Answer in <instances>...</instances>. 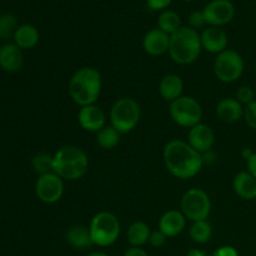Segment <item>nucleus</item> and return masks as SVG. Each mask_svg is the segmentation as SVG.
I'll return each mask as SVG.
<instances>
[{"instance_id": "obj_34", "label": "nucleus", "mask_w": 256, "mask_h": 256, "mask_svg": "<svg viewBox=\"0 0 256 256\" xmlns=\"http://www.w3.org/2000/svg\"><path fill=\"white\" fill-rule=\"evenodd\" d=\"M210 256H239V252H238V250L234 246L225 245V246H222L215 250Z\"/></svg>"}, {"instance_id": "obj_28", "label": "nucleus", "mask_w": 256, "mask_h": 256, "mask_svg": "<svg viewBox=\"0 0 256 256\" xmlns=\"http://www.w3.org/2000/svg\"><path fill=\"white\" fill-rule=\"evenodd\" d=\"M32 168L38 174L42 175L52 172V156L48 154H39L32 158Z\"/></svg>"}, {"instance_id": "obj_12", "label": "nucleus", "mask_w": 256, "mask_h": 256, "mask_svg": "<svg viewBox=\"0 0 256 256\" xmlns=\"http://www.w3.org/2000/svg\"><path fill=\"white\" fill-rule=\"evenodd\" d=\"M78 122L85 132L96 134L106 125V115L98 105H86L80 108L78 112Z\"/></svg>"}, {"instance_id": "obj_29", "label": "nucleus", "mask_w": 256, "mask_h": 256, "mask_svg": "<svg viewBox=\"0 0 256 256\" xmlns=\"http://www.w3.org/2000/svg\"><path fill=\"white\" fill-rule=\"evenodd\" d=\"M235 99H236L242 106H244V105L246 106V105H249L250 102H252L255 100V92L250 86H248V85H242V86H240L239 89L236 90Z\"/></svg>"}, {"instance_id": "obj_18", "label": "nucleus", "mask_w": 256, "mask_h": 256, "mask_svg": "<svg viewBox=\"0 0 256 256\" xmlns=\"http://www.w3.org/2000/svg\"><path fill=\"white\" fill-rule=\"evenodd\" d=\"M216 115L222 122L232 124L244 118V106L235 98H224L218 102Z\"/></svg>"}, {"instance_id": "obj_8", "label": "nucleus", "mask_w": 256, "mask_h": 256, "mask_svg": "<svg viewBox=\"0 0 256 256\" xmlns=\"http://www.w3.org/2000/svg\"><path fill=\"white\" fill-rule=\"evenodd\" d=\"M169 112L175 124L192 129L202 122V109L196 99L192 96H180L170 102Z\"/></svg>"}, {"instance_id": "obj_9", "label": "nucleus", "mask_w": 256, "mask_h": 256, "mask_svg": "<svg viewBox=\"0 0 256 256\" xmlns=\"http://www.w3.org/2000/svg\"><path fill=\"white\" fill-rule=\"evenodd\" d=\"M245 69L242 55L232 49H226L218 54L214 62V74L219 82L230 84L239 79Z\"/></svg>"}, {"instance_id": "obj_37", "label": "nucleus", "mask_w": 256, "mask_h": 256, "mask_svg": "<svg viewBox=\"0 0 256 256\" xmlns=\"http://www.w3.org/2000/svg\"><path fill=\"white\" fill-rule=\"evenodd\" d=\"M186 256H206V254H205V252H202V250L192 249L189 250V252H188Z\"/></svg>"}, {"instance_id": "obj_15", "label": "nucleus", "mask_w": 256, "mask_h": 256, "mask_svg": "<svg viewBox=\"0 0 256 256\" xmlns=\"http://www.w3.org/2000/svg\"><path fill=\"white\" fill-rule=\"evenodd\" d=\"M170 35L160 30L159 28L149 30L142 39V48L146 54L152 56H160L169 52Z\"/></svg>"}, {"instance_id": "obj_7", "label": "nucleus", "mask_w": 256, "mask_h": 256, "mask_svg": "<svg viewBox=\"0 0 256 256\" xmlns=\"http://www.w3.org/2000/svg\"><path fill=\"white\" fill-rule=\"evenodd\" d=\"M180 209L186 220L189 219L192 222L206 220L212 212V200L205 190L192 188L182 195Z\"/></svg>"}, {"instance_id": "obj_3", "label": "nucleus", "mask_w": 256, "mask_h": 256, "mask_svg": "<svg viewBox=\"0 0 256 256\" xmlns=\"http://www.w3.org/2000/svg\"><path fill=\"white\" fill-rule=\"evenodd\" d=\"M89 169V158L79 146L66 145L52 155V172L62 180L75 182L84 176Z\"/></svg>"}, {"instance_id": "obj_30", "label": "nucleus", "mask_w": 256, "mask_h": 256, "mask_svg": "<svg viewBox=\"0 0 256 256\" xmlns=\"http://www.w3.org/2000/svg\"><path fill=\"white\" fill-rule=\"evenodd\" d=\"M188 20H189L190 28H192L195 30L202 29V28H204L206 25V20H205L202 10H194V12H190Z\"/></svg>"}, {"instance_id": "obj_14", "label": "nucleus", "mask_w": 256, "mask_h": 256, "mask_svg": "<svg viewBox=\"0 0 256 256\" xmlns=\"http://www.w3.org/2000/svg\"><path fill=\"white\" fill-rule=\"evenodd\" d=\"M200 40H202V49L216 55L226 50L229 44L226 32L218 26L205 28L200 34Z\"/></svg>"}, {"instance_id": "obj_13", "label": "nucleus", "mask_w": 256, "mask_h": 256, "mask_svg": "<svg viewBox=\"0 0 256 256\" xmlns=\"http://www.w3.org/2000/svg\"><path fill=\"white\" fill-rule=\"evenodd\" d=\"M214 142L215 134L212 129L208 126L206 124H202V122L192 126L188 134V142L192 149H195L200 154L210 152L212 145H214Z\"/></svg>"}, {"instance_id": "obj_27", "label": "nucleus", "mask_w": 256, "mask_h": 256, "mask_svg": "<svg viewBox=\"0 0 256 256\" xmlns=\"http://www.w3.org/2000/svg\"><path fill=\"white\" fill-rule=\"evenodd\" d=\"M18 28V20L14 15L10 12L0 15V39L8 40L14 38Z\"/></svg>"}, {"instance_id": "obj_25", "label": "nucleus", "mask_w": 256, "mask_h": 256, "mask_svg": "<svg viewBox=\"0 0 256 256\" xmlns=\"http://www.w3.org/2000/svg\"><path fill=\"white\" fill-rule=\"evenodd\" d=\"M189 235L196 244H206L212 236V228L208 220L192 222L190 225Z\"/></svg>"}, {"instance_id": "obj_36", "label": "nucleus", "mask_w": 256, "mask_h": 256, "mask_svg": "<svg viewBox=\"0 0 256 256\" xmlns=\"http://www.w3.org/2000/svg\"><path fill=\"white\" fill-rule=\"evenodd\" d=\"M246 162H248V172H249L252 176L256 178V152H254V154H252Z\"/></svg>"}, {"instance_id": "obj_1", "label": "nucleus", "mask_w": 256, "mask_h": 256, "mask_svg": "<svg viewBox=\"0 0 256 256\" xmlns=\"http://www.w3.org/2000/svg\"><path fill=\"white\" fill-rule=\"evenodd\" d=\"M162 159L168 172L178 179H192L202 170V156L192 149L188 142L180 139L170 140L164 148Z\"/></svg>"}, {"instance_id": "obj_26", "label": "nucleus", "mask_w": 256, "mask_h": 256, "mask_svg": "<svg viewBox=\"0 0 256 256\" xmlns=\"http://www.w3.org/2000/svg\"><path fill=\"white\" fill-rule=\"evenodd\" d=\"M158 28L166 34L172 35L182 28V19L174 10H164L158 19Z\"/></svg>"}, {"instance_id": "obj_31", "label": "nucleus", "mask_w": 256, "mask_h": 256, "mask_svg": "<svg viewBox=\"0 0 256 256\" xmlns=\"http://www.w3.org/2000/svg\"><path fill=\"white\" fill-rule=\"evenodd\" d=\"M244 119L252 129L256 130V100L244 108Z\"/></svg>"}, {"instance_id": "obj_17", "label": "nucleus", "mask_w": 256, "mask_h": 256, "mask_svg": "<svg viewBox=\"0 0 256 256\" xmlns=\"http://www.w3.org/2000/svg\"><path fill=\"white\" fill-rule=\"evenodd\" d=\"M24 64L22 50L16 44H5L0 46V68L4 72H16Z\"/></svg>"}, {"instance_id": "obj_20", "label": "nucleus", "mask_w": 256, "mask_h": 256, "mask_svg": "<svg viewBox=\"0 0 256 256\" xmlns=\"http://www.w3.org/2000/svg\"><path fill=\"white\" fill-rule=\"evenodd\" d=\"M235 194L244 200L256 199V178L249 172H242L234 178L232 182Z\"/></svg>"}, {"instance_id": "obj_39", "label": "nucleus", "mask_w": 256, "mask_h": 256, "mask_svg": "<svg viewBox=\"0 0 256 256\" xmlns=\"http://www.w3.org/2000/svg\"><path fill=\"white\" fill-rule=\"evenodd\" d=\"M86 256H109L106 252H92V254L86 255Z\"/></svg>"}, {"instance_id": "obj_35", "label": "nucleus", "mask_w": 256, "mask_h": 256, "mask_svg": "<svg viewBox=\"0 0 256 256\" xmlns=\"http://www.w3.org/2000/svg\"><path fill=\"white\" fill-rule=\"evenodd\" d=\"M122 256H149V255H148V252H145L144 249H142V248L132 246L130 249H128L126 252H124V255Z\"/></svg>"}, {"instance_id": "obj_4", "label": "nucleus", "mask_w": 256, "mask_h": 256, "mask_svg": "<svg viewBox=\"0 0 256 256\" xmlns=\"http://www.w3.org/2000/svg\"><path fill=\"white\" fill-rule=\"evenodd\" d=\"M202 40L198 30L190 26H182L170 35L169 55L179 65H189L196 62L202 52Z\"/></svg>"}, {"instance_id": "obj_33", "label": "nucleus", "mask_w": 256, "mask_h": 256, "mask_svg": "<svg viewBox=\"0 0 256 256\" xmlns=\"http://www.w3.org/2000/svg\"><path fill=\"white\" fill-rule=\"evenodd\" d=\"M172 2V0H146V6L152 12H164Z\"/></svg>"}, {"instance_id": "obj_5", "label": "nucleus", "mask_w": 256, "mask_h": 256, "mask_svg": "<svg viewBox=\"0 0 256 256\" xmlns=\"http://www.w3.org/2000/svg\"><path fill=\"white\" fill-rule=\"evenodd\" d=\"M110 125L122 135L129 134L139 125L142 109L132 98H120L110 109Z\"/></svg>"}, {"instance_id": "obj_23", "label": "nucleus", "mask_w": 256, "mask_h": 256, "mask_svg": "<svg viewBox=\"0 0 256 256\" xmlns=\"http://www.w3.org/2000/svg\"><path fill=\"white\" fill-rule=\"evenodd\" d=\"M150 234H152V230H150L149 225L146 222H135L128 229L126 238L132 246L142 248V245L149 242Z\"/></svg>"}, {"instance_id": "obj_40", "label": "nucleus", "mask_w": 256, "mask_h": 256, "mask_svg": "<svg viewBox=\"0 0 256 256\" xmlns=\"http://www.w3.org/2000/svg\"><path fill=\"white\" fill-rule=\"evenodd\" d=\"M182 2H192V0H182Z\"/></svg>"}, {"instance_id": "obj_32", "label": "nucleus", "mask_w": 256, "mask_h": 256, "mask_svg": "<svg viewBox=\"0 0 256 256\" xmlns=\"http://www.w3.org/2000/svg\"><path fill=\"white\" fill-rule=\"evenodd\" d=\"M168 236L162 232H160L159 229L155 230V232H152L149 238V242L152 246L154 248H162L164 246L165 242H166Z\"/></svg>"}, {"instance_id": "obj_22", "label": "nucleus", "mask_w": 256, "mask_h": 256, "mask_svg": "<svg viewBox=\"0 0 256 256\" xmlns=\"http://www.w3.org/2000/svg\"><path fill=\"white\" fill-rule=\"evenodd\" d=\"M39 30L32 24H22L18 28L14 35V44L20 49H32L39 42Z\"/></svg>"}, {"instance_id": "obj_16", "label": "nucleus", "mask_w": 256, "mask_h": 256, "mask_svg": "<svg viewBox=\"0 0 256 256\" xmlns=\"http://www.w3.org/2000/svg\"><path fill=\"white\" fill-rule=\"evenodd\" d=\"M186 226V218L179 210H168L159 219V230L168 238L178 236Z\"/></svg>"}, {"instance_id": "obj_10", "label": "nucleus", "mask_w": 256, "mask_h": 256, "mask_svg": "<svg viewBox=\"0 0 256 256\" xmlns=\"http://www.w3.org/2000/svg\"><path fill=\"white\" fill-rule=\"evenodd\" d=\"M64 180L54 172L39 175L35 182V194L44 204H55L64 195Z\"/></svg>"}, {"instance_id": "obj_6", "label": "nucleus", "mask_w": 256, "mask_h": 256, "mask_svg": "<svg viewBox=\"0 0 256 256\" xmlns=\"http://www.w3.org/2000/svg\"><path fill=\"white\" fill-rule=\"evenodd\" d=\"M92 245L106 248L114 244L120 235L119 219L110 212H100L92 216L89 225Z\"/></svg>"}, {"instance_id": "obj_24", "label": "nucleus", "mask_w": 256, "mask_h": 256, "mask_svg": "<svg viewBox=\"0 0 256 256\" xmlns=\"http://www.w3.org/2000/svg\"><path fill=\"white\" fill-rule=\"evenodd\" d=\"M120 136H122V134L116 129H114L112 125H105L100 132H96V144L102 149L112 150L119 145Z\"/></svg>"}, {"instance_id": "obj_2", "label": "nucleus", "mask_w": 256, "mask_h": 256, "mask_svg": "<svg viewBox=\"0 0 256 256\" xmlns=\"http://www.w3.org/2000/svg\"><path fill=\"white\" fill-rule=\"evenodd\" d=\"M102 75L99 70L92 66L78 69L69 82V95L76 105L86 106L95 104L102 94Z\"/></svg>"}, {"instance_id": "obj_11", "label": "nucleus", "mask_w": 256, "mask_h": 256, "mask_svg": "<svg viewBox=\"0 0 256 256\" xmlns=\"http://www.w3.org/2000/svg\"><path fill=\"white\" fill-rule=\"evenodd\" d=\"M202 12L209 26L222 28L234 19L235 8L229 0H212L205 5Z\"/></svg>"}, {"instance_id": "obj_19", "label": "nucleus", "mask_w": 256, "mask_h": 256, "mask_svg": "<svg viewBox=\"0 0 256 256\" xmlns=\"http://www.w3.org/2000/svg\"><path fill=\"white\" fill-rule=\"evenodd\" d=\"M182 92H184V82L179 75L166 74L160 80L159 92L165 102H174L178 98L182 96Z\"/></svg>"}, {"instance_id": "obj_21", "label": "nucleus", "mask_w": 256, "mask_h": 256, "mask_svg": "<svg viewBox=\"0 0 256 256\" xmlns=\"http://www.w3.org/2000/svg\"><path fill=\"white\" fill-rule=\"evenodd\" d=\"M65 239H66L68 244L74 249L82 250L92 245L89 228L82 226V225H74V226L69 228L65 234Z\"/></svg>"}, {"instance_id": "obj_38", "label": "nucleus", "mask_w": 256, "mask_h": 256, "mask_svg": "<svg viewBox=\"0 0 256 256\" xmlns=\"http://www.w3.org/2000/svg\"><path fill=\"white\" fill-rule=\"evenodd\" d=\"M252 154H254V152H252V149H250V148H245V149L242 150V158H244V159L248 160Z\"/></svg>"}]
</instances>
